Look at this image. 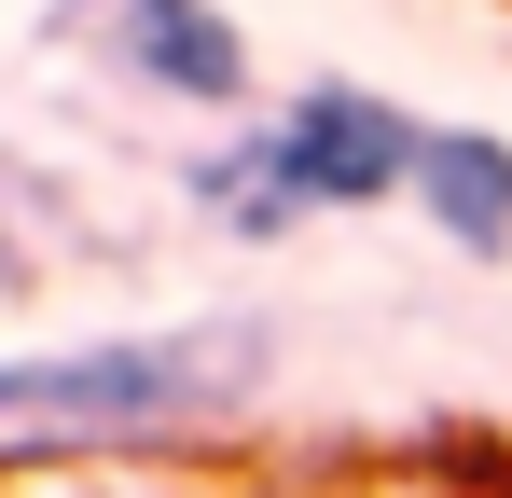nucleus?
Here are the masks:
<instances>
[{
	"instance_id": "1",
	"label": "nucleus",
	"mask_w": 512,
	"mask_h": 498,
	"mask_svg": "<svg viewBox=\"0 0 512 498\" xmlns=\"http://www.w3.org/2000/svg\"><path fill=\"white\" fill-rule=\"evenodd\" d=\"M277 374V319L222 305V319H153L97 332V346H28L0 360V457L56 471V457H153L194 429H236Z\"/></svg>"
},
{
	"instance_id": "2",
	"label": "nucleus",
	"mask_w": 512,
	"mask_h": 498,
	"mask_svg": "<svg viewBox=\"0 0 512 498\" xmlns=\"http://www.w3.org/2000/svg\"><path fill=\"white\" fill-rule=\"evenodd\" d=\"M263 139H277V166H291L305 222H319V208H388V194H416V153H429L416 111L374 97V83H346V70H319L305 97H277Z\"/></svg>"
},
{
	"instance_id": "3",
	"label": "nucleus",
	"mask_w": 512,
	"mask_h": 498,
	"mask_svg": "<svg viewBox=\"0 0 512 498\" xmlns=\"http://www.w3.org/2000/svg\"><path fill=\"white\" fill-rule=\"evenodd\" d=\"M97 56L139 83V97H167V111L250 125V28H236L222 0H111Z\"/></svg>"
},
{
	"instance_id": "4",
	"label": "nucleus",
	"mask_w": 512,
	"mask_h": 498,
	"mask_svg": "<svg viewBox=\"0 0 512 498\" xmlns=\"http://www.w3.org/2000/svg\"><path fill=\"white\" fill-rule=\"evenodd\" d=\"M416 222L457 249V263H512V139H499V125H429Z\"/></svg>"
},
{
	"instance_id": "5",
	"label": "nucleus",
	"mask_w": 512,
	"mask_h": 498,
	"mask_svg": "<svg viewBox=\"0 0 512 498\" xmlns=\"http://www.w3.org/2000/svg\"><path fill=\"white\" fill-rule=\"evenodd\" d=\"M180 194H194L222 236H250V249L305 222V194H291V166H277V139H263V125H236L222 153H194V166H180Z\"/></svg>"
}]
</instances>
